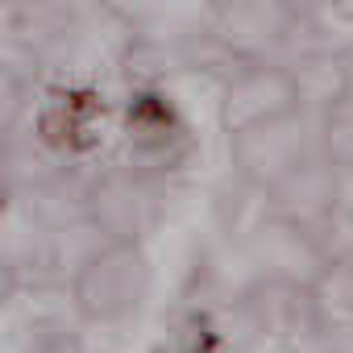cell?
Wrapping results in <instances>:
<instances>
[{"mask_svg":"<svg viewBox=\"0 0 353 353\" xmlns=\"http://www.w3.org/2000/svg\"><path fill=\"white\" fill-rule=\"evenodd\" d=\"M204 30L225 54L241 63H258V59H274L303 30V17L287 0H208Z\"/></svg>","mask_w":353,"mask_h":353,"instance_id":"obj_1","label":"cell"},{"mask_svg":"<svg viewBox=\"0 0 353 353\" xmlns=\"http://www.w3.org/2000/svg\"><path fill=\"white\" fill-rule=\"evenodd\" d=\"M295 104V79L274 59L241 63V71L229 79L225 112L237 125H270Z\"/></svg>","mask_w":353,"mask_h":353,"instance_id":"obj_2","label":"cell"},{"mask_svg":"<svg viewBox=\"0 0 353 353\" xmlns=\"http://www.w3.org/2000/svg\"><path fill=\"white\" fill-rule=\"evenodd\" d=\"M96 9H100L112 26H121V30H129V34H141V30L166 9V0H96Z\"/></svg>","mask_w":353,"mask_h":353,"instance_id":"obj_3","label":"cell"},{"mask_svg":"<svg viewBox=\"0 0 353 353\" xmlns=\"http://www.w3.org/2000/svg\"><path fill=\"white\" fill-rule=\"evenodd\" d=\"M125 274H129V266H104V270L92 279V303L117 299V295L125 291Z\"/></svg>","mask_w":353,"mask_h":353,"instance_id":"obj_4","label":"cell"},{"mask_svg":"<svg viewBox=\"0 0 353 353\" xmlns=\"http://www.w3.org/2000/svg\"><path fill=\"white\" fill-rule=\"evenodd\" d=\"M287 5L303 17V26H316V21H324L332 13V0H287Z\"/></svg>","mask_w":353,"mask_h":353,"instance_id":"obj_5","label":"cell"}]
</instances>
